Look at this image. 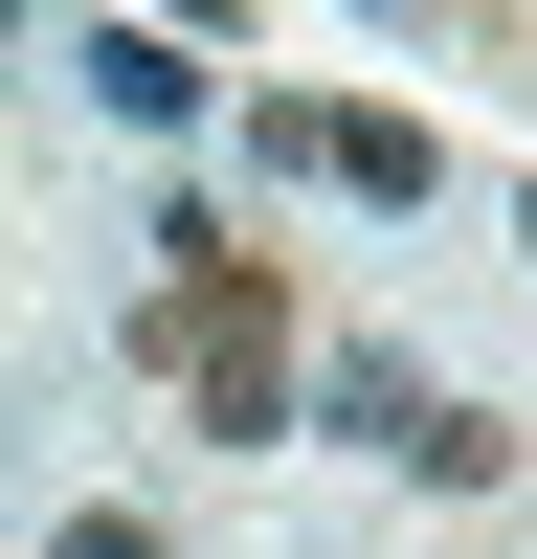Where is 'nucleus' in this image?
<instances>
[{
  "mask_svg": "<svg viewBox=\"0 0 537 559\" xmlns=\"http://www.w3.org/2000/svg\"><path fill=\"white\" fill-rule=\"evenodd\" d=\"M134 247H157V313H134V336H157V381L202 403V448H268V426H291V313H268V269L224 247L202 202H157Z\"/></svg>",
  "mask_w": 537,
  "mask_h": 559,
  "instance_id": "f257e3e1",
  "label": "nucleus"
},
{
  "mask_svg": "<svg viewBox=\"0 0 537 559\" xmlns=\"http://www.w3.org/2000/svg\"><path fill=\"white\" fill-rule=\"evenodd\" d=\"M313 403H336L381 471H426V492H492V471H515V426H492V403H448L403 336H336V358H313Z\"/></svg>",
  "mask_w": 537,
  "mask_h": 559,
  "instance_id": "f03ea898",
  "label": "nucleus"
},
{
  "mask_svg": "<svg viewBox=\"0 0 537 559\" xmlns=\"http://www.w3.org/2000/svg\"><path fill=\"white\" fill-rule=\"evenodd\" d=\"M291 179H336V202L426 224V202H448V134H426V112H313V134H291Z\"/></svg>",
  "mask_w": 537,
  "mask_h": 559,
  "instance_id": "7ed1b4c3",
  "label": "nucleus"
},
{
  "mask_svg": "<svg viewBox=\"0 0 537 559\" xmlns=\"http://www.w3.org/2000/svg\"><path fill=\"white\" fill-rule=\"evenodd\" d=\"M68 68H90V112H134V134H179V112H202V45H179V23H90Z\"/></svg>",
  "mask_w": 537,
  "mask_h": 559,
  "instance_id": "20e7f679",
  "label": "nucleus"
},
{
  "mask_svg": "<svg viewBox=\"0 0 537 559\" xmlns=\"http://www.w3.org/2000/svg\"><path fill=\"white\" fill-rule=\"evenodd\" d=\"M0 45H23V0H0Z\"/></svg>",
  "mask_w": 537,
  "mask_h": 559,
  "instance_id": "39448f33",
  "label": "nucleus"
}]
</instances>
